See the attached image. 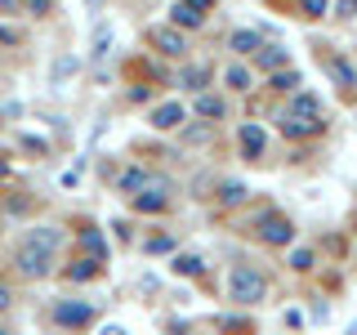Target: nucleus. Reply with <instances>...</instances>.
Instances as JSON below:
<instances>
[{
    "instance_id": "obj_38",
    "label": "nucleus",
    "mask_w": 357,
    "mask_h": 335,
    "mask_svg": "<svg viewBox=\"0 0 357 335\" xmlns=\"http://www.w3.org/2000/svg\"><path fill=\"white\" fill-rule=\"evenodd\" d=\"M9 174V161H5V152H0V179H5Z\"/></svg>"
},
{
    "instance_id": "obj_12",
    "label": "nucleus",
    "mask_w": 357,
    "mask_h": 335,
    "mask_svg": "<svg viewBox=\"0 0 357 335\" xmlns=\"http://www.w3.org/2000/svg\"><path fill=\"white\" fill-rule=\"evenodd\" d=\"M148 179H152V174L143 170V165H130V170H121V179H116V188H121V193H130V197H134V193H139L143 184H148Z\"/></svg>"
},
{
    "instance_id": "obj_39",
    "label": "nucleus",
    "mask_w": 357,
    "mask_h": 335,
    "mask_svg": "<svg viewBox=\"0 0 357 335\" xmlns=\"http://www.w3.org/2000/svg\"><path fill=\"white\" fill-rule=\"evenodd\" d=\"M107 335H126V331H116V327H112V331H107Z\"/></svg>"
},
{
    "instance_id": "obj_22",
    "label": "nucleus",
    "mask_w": 357,
    "mask_h": 335,
    "mask_svg": "<svg viewBox=\"0 0 357 335\" xmlns=\"http://www.w3.org/2000/svg\"><path fill=\"white\" fill-rule=\"evenodd\" d=\"M67 76H76V59H72V54H63V59L54 63V85H63Z\"/></svg>"
},
{
    "instance_id": "obj_30",
    "label": "nucleus",
    "mask_w": 357,
    "mask_h": 335,
    "mask_svg": "<svg viewBox=\"0 0 357 335\" xmlns=\"http://www.w3.org/2000/svg\"><path fill=\"white\" fill-rule=\"evenodd\" d=\"M290 268H299V273H308V268H312V251H295V255H290Z\"/></svg>"
},
{
    "instance_id": "obj_5",
    "label": "nucleus",
    "mask_w": 357,
    "mask_h": 335,
    "mask_svg": "<svg viewBox=\"0 0 357 335\" xmlns=\"http://www.w3.org/2000/svg\"><path fill=\"white\" fill-rule=\"evenodd\" d=\"M18 273L45 277V273H50V251H40V246H27V241H22V246H18Z\"/></svg>"
},
{
    "instance_id": "obj_9",
    "label": "nucleus",
    "mask_w": 357,
    "mask_h": 335,
    "mask_svg": "<svg viewBox=\"0 0 357 335\" xmlns=\"http://www.w3.org/2000/svg\"><path fill=\"white\" fill-rule=\"evenodd\" d=\"M183 121H188L183 103H161V107L152 112V126H156V130H178V126H183Z\"/></svg>"
},
{
    "instance_id": "obj_40",
    "label": "nucleus",
    "mask_w": 357,
    "mask_h": 335,
    "mask_svg": "<svg viewBox=\"0 0 357 335\" xmlns=\"http://www.w3.org/2000/svg\"><path fill=\"white\" fill-rule=\"evenodd\" d=\"M0 335H5V331H0Z\"/></svg>"
},
{
    "instance_id": "obj_25",
    "label": "nucleus",
    "mask_w": 357,
    "mask_h": 335,
    "mask_svg": "<svg viewBox=\"0 0 357 335\" xmlns=\"http://www.w3.org/2000/svg\"><path fill=\"white\" fill-rule=\"evenodd\" d=\"M223 81H228L232 89H250V72H245V67H228V72H223Z\"/></svg>"
},
{
    "instance_id": "obj_17",
    "label": "nucleus",
    "mask_w": 357,
    "mask_h": 335,
    "mask_svg": "<svg viewBox=\"0 0 357 335\" xmlns=\"http://www.w3.org/2000/svg\"><path fill=\"white\" fill-rule=\"evenodd\" d=\"M206 81H210L206 67H183V72H178V85H183V89H197V94L206 89Z\"/></svg>"
},
{
    "instance_id": "obj_31",
    "label": "nucleus",
    "mask_w": 357,
    "mask_h": 335,
    "mask_svg": "<svg viewBox=\"0 0 357 335\" xmlns=\"http://www.w3.org/2000/svg\"><path fill=\"white\" fill-rule=\"evenodd\" d=\"M170 237H148V241H143V251H152V255H161V251H170Z\"/></svg>"
},
{
    "instance_id": "obj_7",
    "label": "nucleus",
    "mask_w": 357,
    "mask_h": 335,
    "mask_svg": "<svg viewBox=\"0 0 357 335\" xmlns=\"http://www.w3.org/2000/svg\"><path fill=\"white\" fill-rule=\"evenodd\" d=\"M54 322H59V327H89V322H94V308L89 304H54Z\"/></svg>"
},
{
    "instance_id": "obj_35",
    "label": "nucleus",
    "mask_w": 357,
    "mask_h": 335,
    "mask_svg": "<svg viewBox=\"0 0 357 335\" xmlns=\"http://www.w3.org/2000/svg\"><path fill=\"white\" fill-rule=\"evenodd\" d=\"M9 304H14V290H9V286H5V282H0V313H5V308H9Z\"/></svg>"
},
{
    "instance_id": "obj_24",
    "label": "nucleus",
    "mask_w": 357,
    "mask_h": 335,
    "mask_svg": "<svg viewBox=\"0 0 357 335\" xmlns=\"http://www.w3.org/2000/svg\"><path fill=\"white\" fill-rule=\"evenodd\" d=\"M219 201H223V206H237V201H245V184H223L219 188Z\"/></svg>"
},
{
    "instance_id": "obj_3",
    "label": "nucleus",
    "mask_w": 357,
    "mask_h": 335,
    "mask_svg": "<svg viewBox=\"0 0 357 335\" xmlns=\"http://www.w3.org/2000/svg\"><path fill=\"white\" fill-rule=\"evenodd\" d=\"M148 193H134V210H148V215H156V210H165L170 206V179H148Z\"/></svg>"
},
{
    "instance_id": "obj_28",
    "label": "nucleus",
    "mask_w": 357,
    "mask_h": 335,
    "mask_svg": "<svg viewBox=\"0 0 357 335\" xmlns=\"http://www.w3.org/2000/svg\"><path fill=\"white\" fill-rule=\"evenodd\" d=\"M0 45H22V31L9 27V22H0Z\"/></svg>"
},
{
    "instance_id": "obj_6",
    "label": "nucleus",
    "mask_w": 357,
    "mask_h": 335,
    "mask_svg": "<svg viewBox=\"0 0 357 335\" xmlns=\"http://www.w3.org/2000/svg\"><path fill=\"white\" fill-rule=\"evenodd\" d=\"M277 126H282V134H290V139H312V134H321L326 121H304V117H290V112H282V117H277Z\"/></svg>"
},
{
    "instance_id": "obj_8",
    "label": "nucleus",
    "mask_w": 357,
    "mask_h": 335,
    "mask_svg": "<svg viewBox=\"0 0 357 335\" xmlns=\"http://www.w3.org/2000/svg\"><path fill=\"white\" fill-rule=\"evenodd\" d=\"M286 112L290 117H304V121H321V98L317 94H299L295 89V98L286 103Z\"/></svg>"
},
{
    "instance_id": "obj_1",
    "label": "nucleus",
    "mask_w": 357,
    "mask_h": 335,
    "mask_svg": "<svg viewBox=\"0 0 357 335\" xmlns=\"http://www.w3.org/2000/svg\"><path fill=\"white\" fill-rule=\"evenodd\" d=\"M228 295L237 299V304H259V299L268 295L264 273H259V268H250V264H237V268H232V277H228Z\"/></svg>"
},
{
    "instance_id": "obj_13",
    "label": "nucleus",
    "mask_w": 357,
    "mask_h": 335,
    "mask_svg": "<svg viewBox=\"0 0 357 335\" xmlns=\"http://www.w3.org/2000/svg\"><path fill=\"white\" fill-rule=\"evenodd\" d=\"M98 273H103V260H89V255L67 268V277H72V282H89V277H98Z\"/></svg>"
},
{
    "instance_id": "obj_32",
    "label": "nucleus",
    "mask_w": 357,
    "mask_h": 335,
    "mask_svg": "<svg viewBox=\"0 0 357 335\" xmlns=\"http://www.w3.org/2000/svg\"><path fill=\"white\" fill-rule=\"evenodd\" d=\"M357 14V0H335V18H353Z\"/></svg>"
},
{
    "instance_id": "obj_14",
    "label": "nucleus",
    "mask_w": 357,
    "mask_h": 335,
    "mask_svg": "<svg viewBox=\"0 0 357 335\" xmlns=\"http://www.w3.org/2000/svg\"><path fill=\"white\" fill-rule=\"evenodd\" d=\"M223 112H228V107H223V98L206 94V89H201V94H197V117H206V121H219Z\"/></svg>"
},
{
    "instance_id": "obj_23",
    "label": "nucleus",
    "mask_w": 357,
    "mask_h": 335,
    "mask_svg": "<svg viewBox=\"0 0 357 335\" xmlns=\"http://www.w3.org/2000/svg\"><path fill=\"white\" fill-rule=\"evenodd\" d=\"M174 273L197 277V273H201V260H197V255H174Z\"/></svg>"
},
{
    "instance_id": "obj_37",
    "label": "nucleus",
    "mask_w": 357,
    "mask_h": 335,
    "mask_svg": "<svg viewBox=\"0 0 357 335\" xmlns=\"http://www.w3.org/2000/svg\"><path fill=\"white\" fill-rule=\"evenodd\" d=\"M0 9H5V14H18L22 5H18V0H0Z\"/></svg>"
},
{
    "instance_id": "obj_19",
    "label": "nucleus",
    "mask_w": 357,
    "mask_h": 335,
    "mask_svg": "<svg viewBox=\"0 0 357 335\" xmlns=\"http://www.w3.org/2000/svg\"><path fill=\"white\" fill-rule=\"evenodd\" d=\"M27 246H40V251L54 255V246H59V228H31L27 232Z\"/></svg>"
},
{
    "instance_id": "obj_36",
    "label": "nucleus",
    "mask_w": 357,
    "mask_h": 335,
    "mask_svg": "<svg viewBox=\"0 0 357 335\" xmlns=\"http://www.w3.org/2000/svg\"><path fill=\"white\" fill-rule=\"evenodd\" d=\"M130 98H134V103H148L152 89H148V85H139V89H130Z\"/></svg>"
},
{
    "instance_id": "obj_20",
    "label": "nucleus",
    "mask_w": 357,
    "mask_h": 335,
    "mask_svg": "<svg viewBox=\"0 0 357 335\" xmlns=\"http://www.w3.org/2000/svg\"><path fill=\"white\" fill-rule=\"evenodd\" d=\"M273 89H282V94H295V89H299V72H295V67H282V72H273Z\"/></svg>"
},
{
    "instance_id": "obj_33",
    "label": "nucleus",
    "mask_w": 357,
    "mask_h": 335,
    "mask_svg": "<svg viewBox=\"0 0 357 335\" xmlns=\"http://www.w3.org/2000/svg\"><path fill=\"white\" fill-rule=\"evenodd\" d=\"M183 5L192 9V14H201V18H206V14H210V5H215V0H183Z\"/></svg>"
},
{
    "instance_id": "obj_29",
    "label": "nucleus",
    "mask_w": 357,
    "mask_h": 335,
    "mask_svg": "<svg viewBox=\"0 0 357 335\" xmlns=\"http://www.w3.org/2000/svg\"><path fill=\"white\" fill-rule=\"evenodd\" d=\"M22 9H31V14H54V0H18Z\"/></svg>"
},
{
    "instance_id": "obj_11",
    "label": "nucleus",
    "mask_w": 357,
    "mask_h": 335,
    "mask_svg": "<svg viewBox=\"0 0 357 335\" xmlns=\"http://www.w3.org/2000/svg\"><path fill=\"white\" fill-rule=\"evenodd\" d=\"M326 72L335 76V85H344V89H353V85H357V67H353V63H344L340 54H331V59H326Z\"/></svg>"
},
{
    "instance_id": "obj_4",
    "label": "nucleus",
    "mask_w": 357,
    "mask_h": 335,
    "mask_svg": "<svg viewBox=\"0 0 357 335\" xmlns=\"http://www.w3.org/2000/svg\"><path fill=\"white\" fill-rule=\"evenodd\" d=\"M148 40L165 54V59H183V50H188V40H183V31H178V27H152Z\"/></svg>"
},
{
    "instance_id": "obj_15",
    "label": "nucleus",
    "mask_w": 357,
    "mask_h": 335,
    "mask_svg": "<svg viewBox=\"0 0 357 335\" xmlns=\"http://www.w3.org/2000/svg\"><path fill=\"white\" fill-rule=\"evenodd\" d=\"M241 148H245V156H259L264 152V130L255 126V121H250V126H241Z\"/></svg>"
},
{
    "instance_id": "obj_16",
    "label": "nucleus",
    "mask_w": 357,
    "mask_h": 335,
    "mask_svg": "<svg viewBox=\"0 0 357 335\" xmlns=\"http://www.w3.org/2000/svg\"><path fill=\"white\" fill-rule=\"evenodd\" d=\"M81 246L89 251V260H103V251H107V241H103L98 228H81Z\"/></svg>"
},
{
    "instance_id": "obj_10",
    "label": "nucleus",
    "mask_w": 357,
    "mask_h": 335,
    "mask_svg": "<svg viewBox=\"0 0 357 335\" xmlns=\"http://www.w3.org/2000/svg\"><path fill=\"white\" fill-rule=\"evenodd\" d=\"M250 59L259 63L264 72H282V67H290V59H286V50H277V45H259V50H255Z\"/></svg>"
},
{
    "instance_id": "obj_18",
    "label": "nucleus",
    "mask_w": 357,
    "mask_h": 335,
    "mask_svg": "<svg viewBox=\"0 0 357 335\" xmlns=\"http://www.w3.org/2000/svg\"><path fill=\"white\" fill-rule=\"evenodd\" d=\"M228 45H232L237 54H255L264 40H259V31H245V27H241V31H232V40H228Z\"/></svg>"
},
{
    "instance_id": "obj_27",
    "label": "nucleus",
    "mask_w": 357,
    "mask_h": 335,
    "mask_svg": "<svg viewBox=\"0 0 357 335\" xmlns=\"http://www.w3.org/2000/svg\"><path fill=\"white\" fill-rule=\"evenodd\" d=\"M326 5H331V0H299V9H304L308 18H321V14H326Z\"/></svg>"
},
{
    "instance_id": "obj_21",
    "label": "nucleus",
    "mask_w": 357,
    "mask_h": 335,
    "mask_svg": "<svg viewBox=\"0 0 357 335\" xmlns=\"http://www.w3.org/2000/svg\"><path fill=\"white\" fill-rule=\"evenodd\" d=\"M170 18H174V27H201V22H206L201 14H192V9H188L183 0H178V5L170 9Z\"/></svg>"
},
{
    "instance_id": "obj_26",
    "label": "nucleus",
    "mask_w": 357,
    "mask_h": 335,
    "mask_svg": "<svg viewBox=\"0 0 357 335\" xmlns=\"http://www.w3.org/2000/svg\"><path fill=\"white\" fill-rule=\"evenodd\" d=\"M107 45H112V27H98V31H94V59H103Z\"/></svg>"
},
{
    "instance_id": "obj_2",
    "label": "nucleus",
    "mask_w": 357,
    "mask_h": 335,
    "mask_svg": "<svg viewBox=\"0 0 357 335\" xmlns=\"http://www.w3.org/2000/svg\"><path fill=\"white\" fill-rule=\"evenodd\" d=\"M259 241H268V246H290V241H295V223H290L286 215H277V210H268V215L259 219Z\"/></svg>"
},
{
    "instance_id": "obj_34",
    "label": "nucleus",
    "mask_w": 357,
    "mask_h": 335,
    "mask_svg": "<svg viewBox=\"0 0 357 335\" xmlns=\"http://www.w3.org/2000/svg\"><path fill=\"white\" fill-rule=\"evenodd\" d=\"M22 148H27V152H45V139H36V134H22Z\"/></svg>"
}]
</instances>
